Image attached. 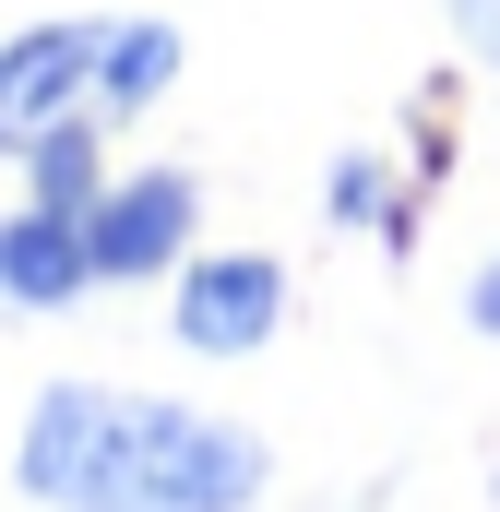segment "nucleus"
<instances>
[{
  "label": "nucleus",
  "instance_id": "f257e3e1",
  "mask_svg": "<svg viewBox=\"0 0 500 512\" xmlns=\"http://www.w3.org/2000/svg\"><path fill=\"white\" fill-rule=\"evenodd\" d=\"M12 477L48 512H250L274 453L239 417L179 405V393H108V382H48Z\"/></svg>",
  "mask_w": 500,
  "mask_h": 512
},
{
  "label": "nucleus",
  "instance_id": "f03ea898",
  "mask_svg": "<svg viewBox=\"0 0 500 512\" xmlns=\"http://www.w3.org/2000/svg\"><path fill=\"white\" fill-rule=\"evenodd\" d=\"M167 84H179V36L155 12H60V24H24L0 48V155L12 167L96 155Z\"/></svg>",
  "mask_w": 500,
  "mask_h": 512
},
{
  "label": "nucleus",
  "instance_id": "7ed1b4c3",
  "mask_svg": "<svg viewBox=\"0 0 500 512\" xmlns=\"http://www.w3.org/2000/svg\"><path fill=\"white\" fill-rule=\"evenodd\" d=\"M191 227H203V191H191L179 167H131V179H96V203H84L96 286H131V274H179V262H191Z\"/></svg>",
  "mask_w": 500,
  "mask_h": 512
},
{
  "label": "nucleus",
  "instance_id": "20e7f679",
  "mask_svg": "<svg viewBox=\"0 0 500 512\" xmlns=\"http://www.w3.org/2000/svg\"><path fill=\"white\" fill-rule=\"evenodd\" d=\"M179 346L191 358H250V346H274V322H286V262L262 251H215V262H179Z\"/></svg>",
  "mask_w": 500,
  "mask_h": 512
},
{
  "label": "nucleus",
  "instance_id": "39448f33",
  "mask_svg": "<svg viewBox=\"0 0 500 512\" xmlns=\"http://www.w3.org/2000/svg\"><path fill=\"white\" fill-rule=\"evenodd\" d=\"M84 203H96V191H84ZM84 203L36 191L24 215H0V298H12V310H72V298L96 286V239H84Z\"/></svg>",
  "mask_w": 500,
  "mask_h": 512
},
{
  "label": "nucleus",
  "instance_id": "423d86ee",
  "mask_svg": "<svg viewBox=\"0 0 500 512\" xmlns=\"http://www.w3.org/2000/svg\"><path fill=\"white\" fill-rule=\"evenodd\" d=\"M465 36H477V48L500 60V0H465Z\"/></svg>",
  "mask_w": 500,
  "mask_h": 512
},
{
  "label": "nucleus",
  "instance_id": "0eeeda50",
  "mask_svg": "<svg viewBox=\"0 0 500 512\" xmlns=\"http://www.w3.org/2000/svg\"><path fill=\"white\" fill-rule=\"evenodd\" d=\"M477 334H500V262L477 274Z\"/></svg>",
  "mask_w": 500,
  "mask_h": 512
}]
</instances>
